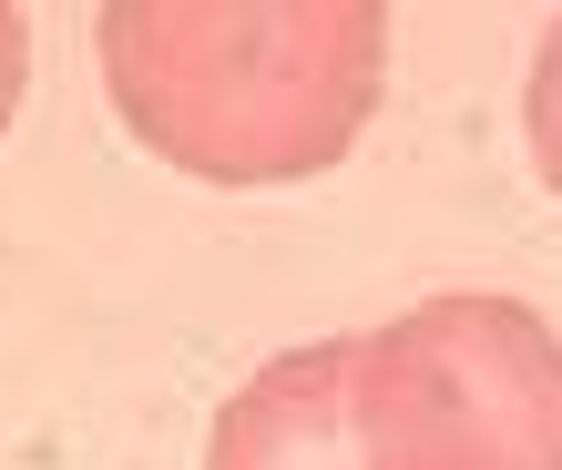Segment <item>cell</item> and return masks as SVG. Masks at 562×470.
I'll list each match as a JSON object with an SVG mask.
<instances>
[{
    "label": "cell",
    "mask_w": 562,
    "mask_h": 470,
    "mask_svg": "<svg viewBox=\"0 0 562 470\" xmlns=\"http://www.w3.org/2000/svg\"><path fill=\"white\" fill-rule=\"evenodd\" d=\"M379 11H103V72L144 144L256 184L348 154L379 103Z\"/></svg>",
    "instance_id": "cell-1"
},
{
    "label": "cell",
    "mask_w": 562,
    "mask_h": 470,
    "mask_svg": "<svg viewBox=\"0 0 562 470\" xmlns=\"http://www.w3.org/2000/svg\"><path fill=\"white\" fill-rule=\"evenodd\" d=\"M348 348L358 470H562V338L502 296H450Z\"/></svg>",
    "instance_id": "cell-2"
},
{
    "label": "cell",
    "mask_w": 562,
    "mask_h": 470,
    "mask_svg": "<svg viewBox=\"0 0 562 470\" xmlns=\"http://www.w3.org/2000/svg\"><path fill=\"white\" fill-rule=\"evenodd\" d=\"M205 470H358L348 440V348H307L277 358L215 429Z\"/></svg>",
    "instance_id": "cell-3"
},
{
    "label": "cell",
    "mask_w": 562,
    "mask_h": 470,
    "mask_svg": "<svg viewBox=\"0 0 562 470\" xmlns=\"http://www.w3.org/2000/svg\"><path fill=\"white\" fill-rule=\"evenodd\" d=\"M532 154H542V175L562 184V31H552L542 61H532Z\"/></svg>",
    "instance_id": "cell-4"
},
{
    "label": "cell",
    "mask_w": 562,
    "mask_h": 470,
    "mask_svg": "<svg viewBox=\"0 0 562 470\" xmlns=\"http://www.w3.org/2000/svg\"><path fill=\"white\" fill-rule=\"evenodd\" d=\"M21 11H0V113H11V92H21Z\"/></svg>",
    "instance_id": "cell-5"
}]
</instances>
